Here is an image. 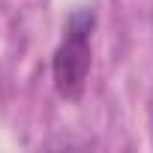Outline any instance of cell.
<instances>
[{
  "mask_svg": "<svg viewBox=\"0 0 153 153\" xmlns=\"http://www.w3.org/2000/svg\"><path fill=\"white\" fill-rule=\"evenodd\" d=\"M93 24H96L93 9H78L66 21L63 42L54 51V63H51L54 87L63 99H78L87 87V75H90V63H93V54H90Z\"/></svg>",
  "mask_w": 153,
  "mask_h": 153,
  "instance_id": "6da1fadb",
  "label": "cell"
}]
</instances>
